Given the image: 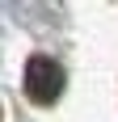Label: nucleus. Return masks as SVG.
Segmentation results:
<instances>
[{"label": "nucleus", "mask_w": 118, "mask_h": 122, "mask_svg": "<svg viewBox=\"0 0 118 122\" xmlns=\"http://www.w3.org/2000/svg\"><path fill=\"white\" fill-rule=\"evenodd\" d=\"M25 93L38 105H51L63 93V67L55 59H47V55H34V59L25 63Z\"/></svg>", "instance_id": "f257e3e1"}]
</instances>
